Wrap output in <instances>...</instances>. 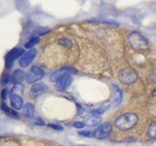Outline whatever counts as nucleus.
<instances>
[{"instance_id":"1","label":"nucleus","mask_w":156,"mask_h":146,"mask_svg":"<svg viewBox=\"0 0 156 146\" xmlns=\"http://www.w3.org/2000/svg\"><path fill=\"white\" fill-rule=\"evenodd\" d=\"M139 122V117L136 113H126L115 120V126L120 131H129L135 127Z\"/></svg>"},{"instance_id":"2","label":"nucleus","mask_w":156,"mask_h":146,"mask_svg":"<svg viewBox=\"0 0 156 146\" xmlns=\"http://www.w3.org/2000/svg\"><path fill=\"white\" fill-rule=\"evenodd\" d=\"M129 42L131 46L136 50H145L148 48V42L144 36L138 32H132L129 35Z\"/></svg>"},{"instance_id":"3","label":"nucleus","mask_w":156,"mask_h":146,"mask_svg":"<svg viewBox=\"0 0 156 146\" xmlns=\"http://www.w3.org/2000/svg\"><path fill=\"white\" fill-rule=\"evenodd\" d=\"M44 71L38 66H32L30 68V70L26 73V81L29 84H32L34 82H37L39 80H41L44 77Z\"/></svg>"},{"instance_id":"4","label":"nucleus","mask_w":156,"mask_h":146,"mask_svg":"<svg viewBox=\"0 0 156 146\" xmlns=\"http://www.w3.org/2000/svg\"><path fill=\"white\" fill-rule=\"evenodd\" d=\"M138 79V74L135 70L127 68L119 73V80L124 84H133Z\"/></svg>"},{"instance_id":"5","label":"nucleus","mask_w":156,"mask_h":146,"mask_svg":"<svg viewBox=\"0 0 156 146\" xmlns=\"http://www.w3.org/2000/svg\"><path fill=\"white\" fill-rule=\"evenodd\" d=\"M111 131H112V126L109 123H105V124L101 125L98 129L94 131V138H106L110 135Z\"/></svg>"},{"instance_id":"6","label":"nucleus","mask_w":156,"mask_h":146,"mask_svg":"<svg viewBox=\"0 0 156 146\" xmlns=\"http://www.w3.org/2000/svg\"><path fill=\"white\" fill-rule=\"evenodd\" d=\"M75 72V69L73 67L71 66H64L60 68V69H58L57 71H55L53 74L51 75L50 77V80L52 82H57L59 81L60 79H61L62 77L65 76H68V74H70V73H74Z\"/></svg>"},{"instance_id":"7","label":"nucleus","mask_w":156,"mask_h":146,"mask_svg":"<svg viewBox=\"0 0 156 146\" xmlns=\"http://www.w3.org/2000/svg\"><path fill=\"white\" fill-rule=\"evenodd\" d=\"M23 54H24V50L22 48H15L7 55L5 62H6V67L8 69H10L13 65V63H14V61L18 58H20Z\"/></svg>"},{"instance_id":"8","label":"nucleus","mask_w":156,"mask_h":146,"mask_svg":"<svg viewBox=\"0 0 156 146\" xmlns=\"http://www.w3.org/2000/svg\"><path fill=\"white\" fill-rule=\"evenodd\" d=\"M36 50L35 49H30L29 51L26 52L23 57H22V58H20V65L22 67H26V66H28L31 61H33V58H35V56H36Z\"/></svg>"},{"instance_id":"9","label":"nucleus","mask_w":156,"mask_h":146,"mask_svg":"<svg viewBox=\"0 0 156 146\" xmlns=\"http://www.w3.org/2000/svg\"><path fill=\"white\" fill-rule=\"evenodd\" d=\"M72 81H73V79L70 75L62 77L61 79H60L59 81L56 82L57 91H59V92H64V91L68 90L70 87L71 83H72Z\"/></svg>"},{"instance_id":"10","label":"nucleus","mask_w":156,"mask_h":146,"mask_svg":"<svg viewBox=\"0 0 156 146\" xmlns=\"http://www.w3.org/2000/svg\"><path fill=\"white\" fill-rule=\"evenodd\" d=\"M11 104L15 109H17V110H20V109L24 105L23 98H22L19 95L11 94Z\"/></svg>"},{"instance_id":"11","label":"nucleus","mask_w":156,"mask_h":146,"mask_svg":"<svg viewBox=\"0 0 156 146\" xmlns=\"http://www.w3.org/2000/svg\"><path fill=\"white\" fill-rule=\"evenodd\" d=\"M25 74L23 70L21 69H18L16 71H14V73L12 74V77H11V82L13 84H18L19 85L22 81L25 79Z\"/></svg>"},{"instance_id":"12","label":"nucleus","mask_w":156,"mask_h":146,"mask_svg":"<svg viewBox=\"0 0 156 146\" xmlns=\"http://www.w3.org/2000/svg\"><path fill=\"white\" fill-rule=\"evenodd\" d=\"M47 90H48V88L45 84L38 83V84H35L31 87V94H33L34 95H39L43 93H45Z\"/></svg>"},{"instance_id":"13","label":"nucleus","mask_w":156,"mask_h":146,"mask_svg":"<svg viewBox=\"0 0 156 146\" xmlns=\"http://www.w3.org/2000/svg\"><path fill=\"white\" fill-rule=\"evenodd\" d=\"M113 88H114L113 103L115 104V105H118L122 100V91L116 84H113Z\"/></svg>"},{"instance_id":"14","label":"nucleus","mask_w":156,"mask_h":146,"mask_svg":"<svg viewBox=\"0 0 156 146\" xmlns=\"http://www.w3.org/2000/svg\"><path fill=\"white\" fill-rule=\"evenodd\" d=\"M100 123H101V118L96 116V115H91L85 119V124L87 126H90V127L97 126V125H99Z\"/></svg>"},{"instance_id":"15","label":"nucleus","mask_w":156,"mask_h":146,"mask_svg":"<svg viewBox=\"0 0 156 146\" xmlns=\"http://www.w3.org/2000/svg\"><path fill=\"white\" fill-rule=\"evenodd\" d=\"M34 106L31 103H26L25 108V114L28 118H32L34 116Z\"/></svg>"},{"instance_id":"16","label":"nucleus","mask_w":156,"mask_h":146,"mask_svg":"<svg viewBox=\"0 0 156 146\" xmlns=\"http://www.w3.org/2000/svg\"><path fill=\"white\" fill-rule=\"evenodd\" d=\"M148 134L151 138L156 139V122H153L150 124V126L148 127Z\"/></svg>"},{"instance_id":"17","label":"nucleus","mask_w":156,"mask_h":146,"mask_svg":"<svg viewBox=\"0 0 156 146\" xmlns=\"http://www.w3.org/2000/svg\"><path fill=\"white\" fill-rule=\"evenodd\" d=\"M39 42H40V39H39V38H37V37H33L32 39H30V40L28 41V42L25 44V48L30 49V48H32L33 46H35V45H37Z\"/></svg>"},{"instance_id":"18","label":"nucleus","mask_w":156,"mask_h":146,"mask_svg":"<svg viewBox=\"0 0 156 146\" xmlns=\"http://www.w3.org/2000/svg\"><path fill=\"white\" fill-rule=\"evenodd\" d=\"M8 116H10V117H12V118H15V119H19L20 118V116H19V114H18L16 111H14L13 110V109H11V108H8V110L5 112Z\"/></svg>"},{"instance_id":"19","label":"nucleus","mask_w":156,"mask_h":146,"mask_svg":"<svg viewBox=\"0 0 156 146\" xmlns=\"http://www.w3.org/2000/svg\"><path fill=\"white\" fill-rule=\"evenodd\" d=\"M79 135H83L86 136V138H94V131H82L78 133Z\"/></svg>"},{"instance_id":"20","label":"nucleus","mask_w":156,"mask_h":146,"mask_svg":"<svg viewBox=\"0 0 156 146\" xmlns=\"http://www.w3.org/2000/svg\"><path fill=\"white\" fill-rule=\"evenodd\" d=\"M9 82H10V78H9V75L8 74H4L3 77H2V79H1V85H6L8 84Z\"/></svg>"},{"instance_id":"21","label":"nucleus","mask_w":156,"mask_h":146,"mask_svg":"<svg viewBox=\"0 0 156 146\" xmlns=\"http://www.w3.org/2000/svg\"><path fill=\"white\" fill-rule=\"evenodd\" d=\"M48 32V29H41V28H38L36 31H34V33L36 36H39V35H43V34H45Z\"/></svg>"},{"instance_id":"22","label":"nucleus","mask_w":156,"mask_h":146,"mask_svg":"<svg viewBox=\"0 0 156 146\" xmlns=\"http://www.w3.org/2000/svg\"><path fill=\"white\" fill-rule=\"evenodd\" d=\"M34 124L37 125V126H44V125H45V123H44V121L42 119H39V118H37V119H35Z\"/></svg>"},{"instance_id":"23","label":"nucleus","mask_w":156,"mask_h":146,"mask_svg":"<svg viewBox=\"0 0 156 146\" xmlns=\"http://www.w3.org/2000/svg\"><path fill=\"white\" fill-rule=\"evenodd\" d=\"M73 126L75 128H78V129H81V128H84V126H85V123H83V122H76V123H74Z\"/></svg>"},{"instance_id":"24","label":"nucleus","mask_w":156,"mask_h":146,"mask_svg":"<svg viewBox=\"0 0 156 146\" xmlns=\"http://www.w3.org/2000/svg\"><path fill=\"white\" fill-rule=\"evenodd\" d=\"M49 127L50 128H53L54 130H58V131H62V128L59 125H54V124H50L49 125Z\"/></svg>"},{"instance_id":"25","label":"nucleus","mask_w":156,"mask_h":146,"mask_svg":"<svg viewBox=\"0 0 156 146\" xmlns=\"http://www.w3.org/2000/svg\"><path fill=\"white\" fill-rule=\"evenodd\" d=\"M7 93H8V90H7V89H4V90L2 91V93H1V98H2L3 99L6 98V97H7Z\"/></svg>"},{"instance_id":"26","label":"nucleus","mask_w":156,"mask_h":146,"mask_svg":"<svg viewBox=\"0 0 156 146\" xmlns=\"http://www.w3.org/2000/svg\"><path fill=\"white\" fill-rule=\"evenodd\" d=\"M102 112H104V110H102V109H97V110H94L93 111V115H96V114H101Z\"/></svg>"},{"instance_id":"27","label":"nucleus","mask_w":156,"mask_h":146,"mask_svg":"<svg viewBox=\"0 0 156 146\" xmlns=\"http://www.w3.org/2000/svg\"><path fill=\"white\" fill-rule=\"evenodd\" d=\"M8 108H9V107L6 105L5 103H2V104H1V109H2V110H3L4 112H6V111L8 110Z\"/></svg>"},{"instance_id":"28","label":"nucleus","mask_w":156,"mask_h":146,"mask_svg":"<svg viewBox=\"0 0 156 146\" xmlns=\"http://www.w3.org/2000/svg\"><path fill=\"white\" fill-rule=\"evenodd\" d=\"M78 146H88V145H78Z\"/></svg>"}]
</instances>
